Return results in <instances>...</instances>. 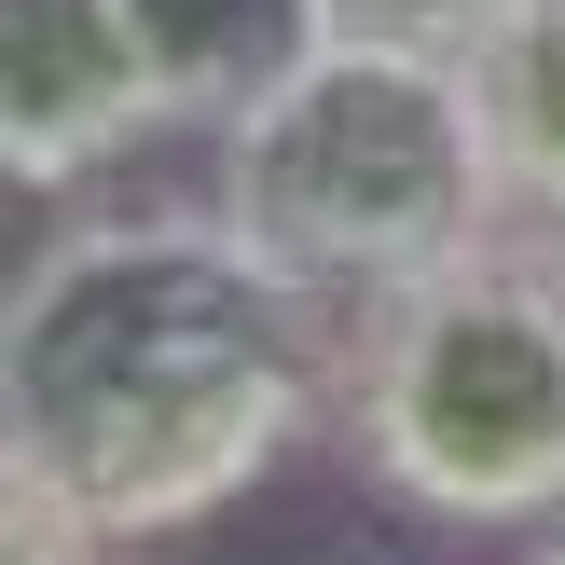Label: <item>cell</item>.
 <instances>
[{"label":"cell","instance_id":"cell-10","mask_svg":"<svg viewBox=\"0 0 565 565\" xmlns=\"http://www.w3.org/2000/svg\"><path fill=\"white\" fill-rule=\"evenodd\" d=\"M524 565H565V524H539V552H524Z\"/></svg>","mask_w":565,"mask_h":565},{"label":"cell","instance_id":"cell-9","mask_svg":"<svg viewBox=\"0 0 565 565\" xmlns=\"http://www.w3.org/2000/svg\"><path fill=\"white\" fill-rule=\"evenodd\" d=\"M318 565H401V552H373V539H345V552H318Z\"/></svg>","mask_w":565,"mask_h":565},{"label":"cell","instance_id":"cell-1","mask_svg":"<svg viewBox=\"0 0 565 565\" xmlns=\"http://www.w3.org/2000/svg\"><path fill=\"white\" fill-rule=\"evenodd\" d=\"M318 303L235 207H97L55 221L0 303V441L55 469L110 539H180L331 428Z\"/></svg>","mask_w":565,"mask_h":565},{"label":"cell","instance_id":"cell-3","mask_svg":"<svg viewBox=\"0 0 565 565\" xmlns=\"http://www.w3.org/2000/svg\"><path fill=\"white\" fill-rule=\"evenodd\" d=\"M221 207L276 248L318 303H373L401 276L456 263L511 221L483 83L456 55L318 42L248 125H221Z\"/></svg>","mask_w":565,"mask_h":565},{"label":"cell","instance_id":"cell-5","mask_svg":"<svg viewBox=\"0 0 565 565\" xmlns=\"http://www.w3.org/2000/svg\"><path fill=\"white\" fill-rule=\"evenodd\" d=\"M125 28L166 83V125L221 138L331 42V0H125Z\"/></svg>","mask_w":565,"mask_h":565},{"label":"cell","instance_id":"cell-2","mask_svg":"<svg viewBox=\"0 0 565 565\" xmlns=\"http://www.w3.org/2000/svg\"><path fill=\"white\" fill-rule=\"evenodd\" d=\"M331 441L414 524L539 539L565 524V221H497L456 263L345 303Z\"/></svg>","mask_w":565,"mask_h":565},{"label":"cell","instance_id":"cell-8","mask_svg":"<svg viewBox=\"0 0 565 565\" xmlns=\"http://www.w3.org/2000/svg\"><path fill=\"white\" fill-rule=\"evenodd\" d=\"M524 0H331V42H401V55H483Z\"/></svg>","mask_w":565,"mask_h":565},{"label":"cell","instance_id":"cell-7","mask_svg":"<svg viewBox=\"0 0 565 565\" xmlns=\"http://www.w3.org/2000/svg\"><path fill=\"white\" fill-rule=\"evenodd\" d=\"M97 552H125V539H110L28 441H0V565H97Z\"/></svg>","mask_w":565,"mask_h":565},{"label":"cell","instance_id":"cell-6","mask_svg":"<svg viewBox=\"0 0 565 565\" xmlns=\"http://www.w3.org/2000/svg\"><path fill=\"white\" fill-rule=\"evenodd\" d=\"M469 83H483L511 207H524V221H565V0H524V14L469 55Z\"/></svg>","mask_w":565,"mask_h":565},{"label":"cell","instance_id":"cell-4","mask_svg":"<svg viewBox=\"0 0 565 565\" xmlns=\"http://www.w3.org/2000/svg\"><path fill=\"white\" fill-rule=\"evenodd\" d=\"M166 125V83L138 55L125 0H0V166L14 193H83Z\"/></svg>","mask_w":565,"mask_h":565}]
</instances>
